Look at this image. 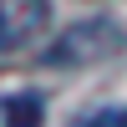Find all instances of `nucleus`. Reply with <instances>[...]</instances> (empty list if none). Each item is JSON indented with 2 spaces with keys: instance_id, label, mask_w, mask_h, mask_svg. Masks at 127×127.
Segmentation results:
<instances>
[{
  "instance_id": "obj_3",
  "label": "nucleus",
  "mask_w": 127,
  "mask_h": 127,
  "mask_svg": "<svg viewBox=\"0 0 127 127\" xmlns=\"http://www.w3.org/2000/svg\"><path fill=\"white\" fill-rule=\"evenodd\" d=\"M5 127H41V97H10L5 107Z\"/></svg>"
},
{
  "instance_id": "obj_2",
  "label": "nucleus",
  "mask_w": 127,
  "mask_h": 127,
  "mask_svg": "<svg viewBox=\"0 0 127 127\" xmlns=\"http://www.w3.org/2000/svg\"><path fill=\"white\" fill-rule=\"evenodd\" d=\"M51 26V0H0V56L26 51Z\"/></svg>"
},
{
  "instance_id": "obj_1",
  "label": "nucleus",
  "mask_w": 127,
  "mask_h": 127,
  "mask_svg": "<svg viewBox=\"0 0 127 127\" xmlns=\"http://www.w3.org/2000/svg\"><path fill=\"white\" fill-rule=\"evenodd\" d=\"M122 41L127 36H122L117 20H81V26H71L61 41L46 46V66H92V61L122 51Z\"/></svg>"
}]
</instances>
